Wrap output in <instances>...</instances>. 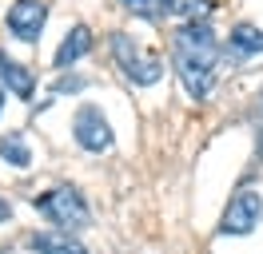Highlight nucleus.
Masks as SVG:
<instances>
[{
    "label": "nucleus",
    "mask_w": 263,
    "mask_h": 254,
    "mask_svg": "<svg viewBox=\"0 0 263 254\" xmlns=\"http://www.w3.org/2000/svg\"><path fill=\"white\" fill-rule=\"evenodd\" d=\"M228 48L235 60H251V56H259L263 52V28H255V24H235L228 36Z\"/></svg>",
    "instance_id": "10"
},
{
    "label": "nucleus",
    "mask_w": 263,
    "mask_h": 254,
    "mask_svg": "<svg viewBox=\"0 0 263 254\" xmlns=\"http://www.w3.org/2000/svg\"><path fill=\"white\" fill-rule=\"evenodd\" d=\"M32 206L44 215L48 222H56L60 230H84L88 222H92V210H88V199L80 195V187H72V183H60V187L44 190V195H36Z\"/></svg>",
    "instance_id": "2"
},
{
    "label": "nucleus",
    "mask_w": 263,
    "mask_h": 254,
    "mask_svg": "<svg viewBox=\"0 0 263 254\" xmlns=\"http://www.w3.org/2000/svg\"><path fill=\"white\" fill-rule=\"evenodd\" d=\"M72 139L80 143L88 155H104V151H112L116 131H112L108 115H104L96 103H84V108H76V115H72Z\"/></svg>",
    "instance_id": "5"
},
{
    "label": "nucleus",
    "mask_w": 263,
    "mask_h": 254,
    "mask_svg": "<svg viewBox=\"0 0 263 254\" xmlns=\"http://www.w3.org/2000/svg\"><path fill=\"white\" fill-rule=\"evenodd\" d=\"M28 250H36V254H88V246L76 238V230L52 226V230H36V235H28Z\"/></svg>",
    "instance_id": "7"
},
{
    "label": "nucleus",
    "mask_w": 263,
    "mask_h": 254,
    "mask_svg": "<svg viewBox=\"0 0 263 254\" xmlns=\"http://www.w3.org/2000/svg\"><path fill=\"white\" fill-rule=\"evenodd\" d=\"M259 222H263V195L243 183V187L228 199V206H223V215H219V226H215V230H219V235H235V238H239V235H251Z\"/></svg>",
    "instance_id": "4"
},
{
    "label": "nucleus",
    "mask_w": 263,
    "mask_h": 254,
    "mask_svg": "<svg viewBox=\"0 0 263 254\" xmlns=\"http://www.w3.org/2000/svg\"><path fill=\"white\" fill-rule=\"evenodd\" d=\"M92 44H96V40H92V28H88V24H72L68 36L60 40V48H56V60L52 64H56L60 72H68V68H76V64L92 52Z\"/></svg>",
    "instance_id": "8"
},
{
    "label": "nucleus",
    "mask_w": 263,
    "mask_h": 254,
    "mask_svg": "<svg viewBox=\"0 0 263 254\" xmlns=\"http://www.w3.org/2000/svg\"><path fill=\"white\" fill-rule=\"evenodd\" d=\"M80 88H88V79L84 76H68V79H60V83L52 88V95H68V92H80Z\"/></svg>",
    "instance_id": "14"
},
{
    "label": "nucleus",
    "mask_w": 263,
    "mask_h": 254,
    "mask_svg": "<svg viewBox=\"0 0 263 254\" xmlns=\"http://www.w3.org/2000/svg\"><path fill=\"white\" fill-rule=\"evenodd\" d=\"M0 159H4V163H12V167H28V163H32V147H28L24 135L12 131V135H4V139H0Z\"/></svg>",
    "instance_id": "12"
},
{
    "label": "nucleus",
    "mask_w": 263,
    "mask_h": 254,
    "mask_svg": "<svg viewBox=\"0 0 263 254\" xmlns=\"http://www.w3.org/2000/svg\"><path fill=\"white\" fill-rule=\"evenodd\" d=\"M8 219H12V206H8V203H4V199H0V226H4V222H8Z\"/></svg>",
    "instance_id": "15"
},
{
    "label": "nucleus",
    "mask_w": 263,
    "mask_h": 254,
    "mask_svg": "<svg viewBox=\"0 0 263 254\" xmlns=\"http://www.w3.org/2000/svg\"><path fill=\"white\" fill-rule=\"evenodd\" d=\"M219 56L223 44L208 20H192L172 36V68L180 76L183 92L192 99H208L215 88V72H219Z\"/></svg>",
    "instance_id": "1"
},
{
    "label": "nucleus",
    "mask_w": 263,
    "mask_h": 254,
    "mask_svg": "<svg viewBox=\"0 0 263 254\" xmlns=\"http://www.w3.org/2000/svg\"><path fill=\"white\" fill-rule=\"evenodd\" d=\"M44 20H48V4L44 0H12V8L4 16L8 36L20 40V44H36L40 32H44Z\"/></svg>",
    "instance_id": "6"
},
{
    "label": "nucleus",
    "mask_w": 263,
    "mask_h": 254,
    "mask_svg": "<svg viewBox=\"0 0 263 254\" xmlns=\"http://www.w3.org/2000/svg\"><path fill=\"white\" fill-rule=\"evenodd\" d=\"M112 60L136 88H152L164 79V60L144 52L136 44V36H128V32H112Z\"/></svg>",
    "instance_id": "3"
},
{
    "label": "nucleus",
    "mask_w": 263,
    "mask_h": 254,
    "mask_svg": "<svg viewBox=\"0 0 263 254\" xmlns=\"http://www.w3.org/2000/svg\"><path fill=\"white\" fill-rule=\"evenodd\" d=\"M120 8L132 16H144V20H152V16H160L156 12V0H120Z\"/></svg>",
    "instance_id": "13"
},
{
    "label": "nucleus",
    "mask_w": 263,
    "mask_h": 254,
    "mask_svg": "<svg viewBox=\"0 0 263 254\" xmlns=\"http://www.w3.org/2000/svg\"><path fill=\"white\" fill-rule=\"evenodd\" d=\"M212 8H215L212 0H156L160 16H187V20H203Z\"/></svg>",
    "instance_id": "11"
},
{
    "label": "nucleus",
    "mask_w": 263,
    "mask_h": 254,
    "mask_svg": "<svg viewBox=\"0 0 263 254\" xmlns=\"http://www.w3.org/2000/svg\"><path fill=\"white\" fill-rule=\"evenodd\" d=\"M0 103H4V92H0Z\"/></svg>",
    "instance_id": "16"
},
{
    "label": "nucleus",
    "mask_w": 263,
    "mask_h": 254,
    "mask_svg": "<svg viewBox=\"0 0 263 254\" xmlns=\"http://www.w3.org/2000/svg\"><path fill=\"white\" fill-rule=\"evenodd\" d=\"M0 88L16 99H32L36 95V76L20 60H12L8 52H0Z\"/></svg>",
    "instance_id": "9"
}]
</instances>
